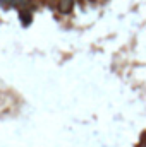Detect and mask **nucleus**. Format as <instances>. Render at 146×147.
<instances>
[{"label": "nucleus", "mask_w": 146, "mask_h": 147, "mask_svg": "<svg viewBox=\"0 0 146 147\" xmlns=\"http://www.w3.org/2000/svg\"><path fill=\"white\" fill-rule=\"evenodd\" d=\"M138 147H146V142H145V144H141V146H138Z\"/></svg>", "instance_id": "nucleus-3"}, {"label": "nucleus", "mask_w": 146, "mask_h": 147, "mask_svg": "<svg viewBox=\"0 0 146 147\" xmlns=\"http://www.w3.org/2000/svg\"><path fill=\"white\" fill-rule=\"evenodd\" d=\"M74 7V0H60L59 2V10L62 14H69Z\"/></svg>", "instance_id": "nucleus-1"}, {"label": "nucleus", "mask_w": 146, "mask_h": 147, "mask_svg": "<svg viewBox=\"0 0 146 147\" xmlns=\"http://www.w3.org/2000/svg\"><path fill=\"white\" fill-rule=\"evenodd\" d=\"M28 10H23L21 14H19V19H23V22L24 24H29V21H31V17H29V14H26Z\"/></svg>", "instance_id": "nucleus-2"}]
</instances>
